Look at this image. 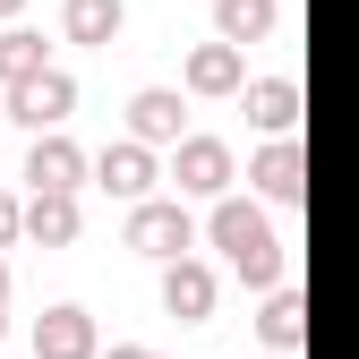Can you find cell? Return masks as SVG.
Returning <instances> with one entry per match:
<instances>
[{
    "instance_id": "obj_1",
    "label": "cell",
    "mask_w": 359,
    "mask_h": 359,
    "mask_svg": "<svg viewBox=\"0 0 359 359\" xmlns=\"http://www.w3.org/2000/svg\"><path fill=\"white\" fill-rule=\"evenodd\" d=\"M205 240L222 248V265L248 283V291H274L283 274H291V248H283V231L265 222V205H248V197H214V214H205Z\"/></svg>"
},
{
    "instance_id": "obj_2",
    "label": "cell",
    "mask_w": 359,
    "mask_h": 359,
    "mask_svg": "<svg viewBox=\"0 0 359 359\" xmlns=\"http://www.w3.org/2000/svg\"><path fill=\"white\" fill-rule=\"evenodd\" d=\"M120 248H137V257H154V265H171V257H189L197 248V214H189V197H146V205H128V222H120Z\"/></svg>"
},
{
    "instance_id": "obj_3",
    "label": "cell",
    "mask_w": 359,
    "mask_h": 359,
    "mask_svg": "<svg viewBox=\"0 0 359 359\" xmlns=\"http://www.w3.org/2000/svg\"><path fill=\"white\" fill-rule=\"evenodd\" d=\"M231 180H240V154L222 137H180L171 146V189L180 197H231Z\"/></svg>"
},
{
    "instance_id": "obj_4",
    "label": "cell",
    "mask_w": 359,
    "mask_h": 359,
    "mask_svg": "<svg viewBox=\"0 0 359 359\" xmlns=\"http://www.w3.org/2000/svg\"><path fill=\"white\" fill-rule=\"evenodd\" d=\"M69 111H77V77L69 69H34L26 86H9V120L34 128V137L43 128H69Z\"/></svg>"
},
{
    "instance_id": "obj_5",
    "label": "cell",
    "mask_w": 359,
    "mask_h": 359,
    "mask_svg": "<svg viewBox=\"0 0 359 359\" xmlns=\"http://www.w3.org/2000/svg\"><path fill=\"white\" fill-rule=\"evenodd\" d=\"M154 180H163V163H154L146 137H120V146L95 154V189H111L120 205H146V197H154Z\"/></svg>"
},
{
    "instance_id": "obj_6",
    "label": "cell",
    "mask_w": 359,
    "mask_h": 359,
    "mask_svg": "<svg viewBox=\"0 0 359 359\" xmlns=\"http://www.w3.org/2000/svg\"><path fill=\"white\" fill-rule=\"evenodd\" d=\"M248 189H257L265 205H299V197H308V154H299V137H265V146L248 154Z\"/></svg>"
},
{
    "instance_id": "obj_7",
    "label": "cell",
    "mask_w": 359,
    "mask_h": 359,
    "mask_svg": "<svg viewBox=\"0 0 359 359\" xmlns=\"http://www.w3.org/2000/svg\"><path fill=\"white\" fill-rule=\"evenodd\" d=\"M180 86H189V95L197 103H222V95H240V86H248V43H197V52H189V69H180Z\"/></svg>"
},
{
    "instance_id": "obj_8",
    "label": "cell",
    "mask_w": 359,
    "mask_h": 359,
    "mask_svg": "<svg viewBox=\"0 0 359 359\" xmlns=\"http://www.w3.org/2000/svg\"><path fill=\"white\" fill-rule=\"evenodd\" d=\"M26 189H77V180H95V154H86L77 137H60V128H43V137L26 146Z\"/></svg>"
},
{
    "instance_id": "obj_9",
    "label": "cell",
    "mask_w": 359,
    "mask_h": 359,
    "mask_svg": "<svg viewBox=\"0 0 359 359\" xmlns=\"http://www.w3.org/2000/svg\"><path fill=\"white\" fill-rule=\"evenodd\" d=\"M214 291H222V283H214L205 257H171V265H163V317L205 325V317H214Z\"/></svg>"
},
{
    "instance_id": "obj_10",
    "label": "cell",
    "mask_w": 359,
    "mask_h": 359,
    "mask_svg": "<svg viewBox=\"0 0 359 359\" xmlns=\"http://www.w3.org/2000/svg\"><path fill=\"white\" fill-rule=\"evenodd\" d=\"M240 111H248L257 137H299V77H248Z\"/></svg>"
},
{
    "instance_id": "obj_11",
    "label": "cell",
    "mask_w": 359,
    "mask_h": 359,
    "mask_svg": "<svg viewBox=\"0 0 359 359\" xmlns=\"http://www.w3.org/2000/svg\"><path fill=\"white\" fill-rule=\"evenodd\" d=\"M34 359H103V334H95V317L86 308H43L34 317Z\"/></svg>"
},
{
    "instance_id": "obj_12",
    "label": "cell",
    "mask_w": 359,
    "mask_h": 359,
    "mask_svg": "<svg viewBox=\"0 0 359 359\" xmlns=\"http://www.w3.org/2000/svg\"><path fill=\"white\" fill-rule=\"evenodd\" d=\"M128 137H146V146H180V137H189L171 86H137V95H128Z\"/></svg>"
},
{
    "instance_id": "obj_13",
    "label": "cell",
    "mask_w": 359,
    "mask_h": 359,
    "mask_svg": "<svg viewBox=\"0 0 359 359\" xmlns=\"http://www.w3.org/2000/svg\"><path fill=\"white\" fill-rule=\"evenodd\" d=\"M26 240L34 248H69L77 240V189H34L26 197Z\"/></svg>"
},
{
    "instance_id": "obj_14",
    "label": "cell",
    "mask_w": 359,
    "mask_h": 359,
    "mask_svg": "<svg viewBox=\"0 0 359 359\" xmlns=\"http://www.w3.org/2000/svg\"><path fill=\"white\" fill-rule=\"evenodd\" d=\"M120 26H128V0H60V34L86 43V52H103Z\"/></svg>"
},
{
    "instance_id": "obj_15",
    "label": "cell",
    "mask_w": 359,
    "mask_h": 359,
    "mask_svg": "<svg viewBox=\"0 0 359 359\" xmlns=\"http://www.w3.org/2000/svg\"><path fill=\"white\" fill-rule=\"evenodd\" d=\"M299 334H308V299H299L291 283H274V299L257 308V342H265V351H299Z\"/></svg>"
},
{
    "instance_id": "obj_16",
    "label": "cell",
    "mask_w": 359,
    "mask_h": 359,
    "mask_svg": "<svg viewBox=\"0 0 359 359\" xmlns=\"http://www.w3.org/2000/svg\"><path fill=\"white\" fill-rule=\"evenodd\" d=\"M283 18V0H214V34L222 43H265Z\"/></svg>"
},
{
    "instance_id": "obj_17",
    "label": "cell",
    "mask_w": 359,
    "mask_h": 359,
    "mask_svg": "<svg viewBox=\"0 0 359 359\" xmlns=\"http://www.w3.org/2000/svg\"><path fill=\"white\" fill-rule=\"evenodd\" d=\"M34 69H52V60H43V34L9 26V34H0V86H26Z\"/></svg>"
},
{
    "instance_id": "obj_18",
    "label": "cell",
    "mask_w": 359,
    "mask_h": 359,
    "mask_svg": "<svg viewBox=\"0 0 359 359\" xmlns=\"http://www.w3.org/2000/svg\"><path fill=\"white\" fill-rule=\"evenodd\" d=\"M18 240H26V205L0 189V248H18Z\"/></svg>"
},
{
    "instance_id": "obj_19",
    "label": "cell",
    "mask_w": 359,
    "mask_h": 359,
    "mask_svg": "<svg viewBox=\"0 0 359 359\" xmlns=\"http://www.w3.org/2000/svg\"><path fill=\"white\" fill-rule=\"evenodd\" d=\"M103 359H163V351H146V342H111Z\"/></svg>"
},
{
    "instance_id": "obj_20",
    "label": "cell",
    "mask_w": 359,
    "mask_h": 359,
    "mask_svg": "<svg viewBox=\"0 0 359 359\" xmlns=\"http://www.w3.org/2000/svg\"><path fill=\"white\" fill-rule=\"evenodd\" d=\"M0 308H9V265H0ZM0 334H9V317H0Z\"/></svg>"
},
{
    "instance_id": "obj_21",
    "label": "cell",
    "mask_w": 359,
    "mask_h": 359,
    "mask_svg": "<svg viewBox=\"0 0 359 359\" xmlns=\"http://www.w3.org/2000/svg\"><path fill=\"white\" fill-rule=\"evenodd\" d=\"M0 128H9V86H0Z\"/></svg>"
},
{
    "instance_id": "obj_22",
    "label": "cell",
    "mask_w": 359,
    "mask_h": 359,
    "mask_svg": "<svg viewBox=\"0 0 359 359\" xmlns=\"http://www.w3.org/2000/svg\"><path fill=\"white\" fill-rule=\"evenodd\" d=\"M18 9H26V0H0V18H18Z\"/></svg>"
},
{
    "instance_id": "obj_23",
    "label": "cell",
    "mask_w": 359,
    "mask_h": 359,
    "mask_svg": "<svg viewBox=\"0 0 359 359\" xmlns=\"http://www.w3.org/2000/svg\"><path fill=\"white\" fill-rule=\"evenodd\" d=\"M274 359H299V351H274Z\"/></svg>"
}]
</instances>
